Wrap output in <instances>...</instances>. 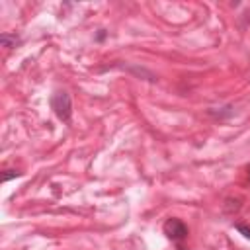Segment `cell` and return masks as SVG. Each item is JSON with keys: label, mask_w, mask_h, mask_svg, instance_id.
I'll list each match as a JSON object with an SVG mask.
<instances>
[{"label": "cell", "mask_w": 250, "mask_h": 250, "mask_svg": "<svg viewBox=\"0 0 250 250\" xmlns=\"http://www.w3.org/2000/svg\"><path fill=\"white\" fill-rule=\"evenodd\" d=\"M51 107H53L55 115H57L61 121H64V123L70 121V117H72V100H70L68 92L57 90V92L51 96Z\"/></svg>", "instance_id": "obj_1"}, {"label": "cell", "mask_w": 250, "mask_h": 250, "mask_svg": "<svg viewBox=\"0 0 250 250\" xmlns=\"http://www.w3.org/2000/svg\"><path fill=\"white\" fill-rule=\"evenodd\" d=\"M162 230H164V234H166L172 242H182V240L188 236V232H189V230H188V225H186L184 221L176 219V217L168 219V221L164 223Z\"/></svg>", "instance_id": "obj_2"}, {"label": "cell", "mask_w": 250, "mask_h": 250, "mask_svg": "<svg viewBox=\"0 0 250 250\" xmlns=\"http://www.w3.org/2000/svg\"><path fill=\"white\" fill-rule=\"evenodd\" d=\"M0 43H2V47H6V49H14V47L20 43V37H18L16 33H2V35H0Z\"/></svg>", "instance_id": "obj_3"}, {"label": "cell", "mask_w": 250, "mask_h": 250, "mask_svg": "<svg viewBox=\"0 0 250 250\" xmlns=\"http://www.w3.org/2000/svg\"><path fill=\"white\" fill-rule=\"evenodd\" d=\"M234 229H236V230H238V232H240L244 238H248V240H250V227H248V225L236 223V225H234Z\"/></svg>", "instance_id": "obj_4"}, {"label": "cell", "mask_w": 250, "mask_h": 250, "mask_svg": "<svg viewBox=\"0 0 250 250\" xmlns=\"http://www.w3.org/2000/svg\"><path fill=\"white\" fill-rule=\"evenodd\" d=\"M14 176H21V172H14V170H6L4 174H2V180L4 182H8L10 178H14Z\"/></svg>", "instance_id": "obj_5"}, {"label": "cell", "mask_w": 250, "mask_h": 250, "mask_svg": "<svg viewBox=\"0 0 250 250\" xmlns=\"http://www.w3.org/2000/svg\"><path fill=\"white\" fill-rule=\"evenodd\" d=\"M248 172H250V170H248Z\"/></svg>", "instance_id": "obj_6"}]
</instances>
